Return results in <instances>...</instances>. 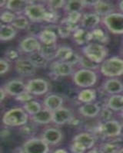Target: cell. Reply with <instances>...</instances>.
<instances>
[{
  "label": "cell",
  "instance_id": "277c9868",
  "mask_svg": "<svg viewBox=\"0 0 123 153\" xmlns=\"http://www.w3.org/2000/svg\"><path fill=\"white\" fill-rule=\"evenodd\" d=\"M72 78L76 85L86 89L96 84L97 74L94 71L82 68L73 74Z\"/></svg>",
  "mask_w": 123,
  "mask_h": 153
},
{
  "label": "cell",
  "instance_id": "f1b7e54d",
  "mask_svg": "<svg viewBox=\"0 0 123 153\" xmlns=\"http://www.w3.org/2000/svg\"><path fill=\"white\" fill-rule=\"evenodd\" d=\"M30 61L34 65V66L36 68H46L49 65V62L47 59H46L39 51L29 54L27 57Z\"/></svg>",
  "mask_w": 123,
  "mask_h": 153
},
{
  "label": "cell",
  "instance_id": "8fae6325",
  "mask_svg": "<svg viewBox=\"0 0 123 153\" xmlns=\"http://www.w3.org/2000/svg\"><path fill=\"white\" fill-rule=\"evenodd\" d=\"M42 44L39 42V39L34 36H28L23 38L20 43V49L22 52L27 54H32V53L39 51Z\"/></svg>",
  "mask_w": 123,
  "mask_h": 153
},
{
  "label": "cell",
  "instance_id": "603a6c76",
  "mask_svg": "<svg viewBox=\"0 0 123 153\" xmlns=\"http://www.w3.org/2000/svg\"><path fill=\"white\" fill-rule=\"evenodd\" d=\"M73 142L79 143L88 150L91 149L93 147L95 143V139L92 134L88 133V132H81L74 137Z\"/></svg>",
  "mask_w": 123,
  "mask_h": 153
},
{
  "label": "cell",
  "instance_id": "db71d44e",
  "mask_svg": "<svg viewBox=\"0 0 123 153\" xmlns=\"http://www.w3.org/2000/svg\"><path fill=\"white\" fill-rule=\"evenodd\" d=\"M6 4H7V1H1V2H0V6H1V8L2 7L5 8Z\"/></svg>",
  "mask_w": 123,
  "mask_h": 153
},
{
  "label": "cell",
  "instance_id": "5b68a950",
  "mask_svg": "<svg viewBox=\"0 0 123 153\" xmlns=\"http://www.w3.org/2000/svg\"><path fill=\"white\" fill-rule=\"evenodd\" d=\"M102 22L112 33L116 35L123 34V13L113 12L104 17Z\"/></svg>",
  "mask_w": 123,
  "mask_h": 153
},
{
  "label": "cell",
  "instance_id": "60d3db41",
  "mask_svg": "<svg viewBox=\"0 0 123 153\" xmlns=\"http://www.w3.org/2000/svg\"><path fill=\"white\" fill-rule=\"evenodd\" d=\"M104 153H118L120 147L116 143H108L102 145L100 149Z\"/></svg>",
  "mask_w": 123,
  "mask_h": 153
},
{
  "label": "cell",
  "instance_id": "bcb514c9",
  "mask_svg": "<svg viewBox=\"0 0 123 153\" xmlns=\"http://www.w3.org/2000/svg\"><path fill=\"white\" fill-rule=\"evenodd\" d=\"M70 149L72 153H85L87 151L84 146L76 142H72V144L70 146Z\"/></svg>",
  "mask_w": 123,
  "mask_h": 153
},
{
  "label": "cell",
  "instance_id": "4316f807",
  "mask_svg": "<svg viewBox=\"0 0 123 153\" xmlns=\"http://www.w3.org/2000/svg\"><path fill=\"white\" fill-rule=\"evenodd\" d=\"M58 48L56 44H53V45H42L39 52L43 57L47 59L49 61H53V60L56 59V54Z\"/></svg>",
  "mask_w": 123,
  "mask_h": 153
},
{
  "label": "cell",
  "instance_id": "ab89813d",
  "mask_svg": "<svg viewBox=\"0 0 123 153\" xmlns=\"http://www.w3.org/2000/svg\"><path fill=\"white\" fill-rule=\"evenodd\" d=\"M59 19V14L58 13V11L52 10V9H47L46 16H45L44 22L51 24H55L58 22Z\"/></svg>",
  "mask_w": 123,
  "mask_h": 153
},
{
  "label": "cell",
  "instance_id": "11a10c76",
  "mask_svg": "<svg viewBox=\"0 0 123 153\" xmlns=\"http://www.w3.org/2000/svg\"><path fill=\"white\" fill-rule=\"evenodd\" d=\"M118 7H119L120 10L123 12V1L118 2Z\"/></svg>",
  "mask_w": 123,
  "mask_h": 153
},
{
  "label": "cell",
  "instance_id": "e0dca14e",
  "mask_svg": "<svg viewBox=\"0 0 123 153\" xmlns=\"http://www.w3.org/2000/svg\"><path fill=\"white\" fill-rule=\"evenodd\" d=\"M93 7L95 14H97L100 17L102 16L103 18L113 13L115 10L114 5L112 2H108V1L98 0V1H96Z\"/></svg>",
  "mask_w": 123,
  "mask_h": 153
},
{
  "label": "cell",
  "instance_id": "1f68e13d",
  "mask_svg": "<svg viewBox=\"0 0 123 153\" xmlns=\"http://www.w3.org/2000/svg\"><path fill=\"white\" fill-rule=\"evenodd\" d=\"M84 7H86L85 1H80V0H70L67 1L65 3L64 10L67 12V13L72 12H79Z\"/></svg>",
  "mask_w": 123,
  "mask_h": 153
},
{
  "label": "cell",
  "instance_id": "d590c367",
  "mask_svg": "<svg viewBox=\"0 0 123 153\" xmlns=\"http://www.w3.org/2000/svg\"><path fill=\"white\" fill-rule=\"evenodd\" d=\"M23 109L28 114L31 116H34L37 113H39L42 110V106L40 103L36 100H31L28 103H24L23 105Z\"/></svg>",
  "mask_w": 123,
  "mask_h": 153
},
{
  "label": "cell",
  "instance_id": "ee69618b",
  "mask_svg": "<svg viewBox=\"0 0 123 153\" xmlns=\"http://www.w3.org/2000/svg\"><path fill=\"white\" fill-rule=\"evenodd\" d=\"M99 115H100V117L102 121H103V123L107 122L109 120H112L111 119L112 117V110H110L107 106H106L101 110Z\"/></svg>",
  "mask_w": 123,
  "mask_h": 153
},
{
  "label": "cell",
  "instance_id": "8992f818",
  "mask_svg": "<svg viewBox=\"0 0 123 153\" xmlns=\"http://www.w3.org/2000/svg\"><path fill=\"white\" fill-rule=\"evenodd\" d=\"M47 9L42 4L36 3L32 1L25 9L24 15L29 19L30 21L34 22H40L44 21Z\"/></svg>",
  "mask_w": 123,
  "mask_h": 153
},
{
  "label": "cell",
  "instance_id": "7a4b0ae2",
  "mask_svg": "<svg viewBox=\"0 0 123 153\" xmlns=\"http://www.w3.org/2000/svg\"><path fill=\"white\" fill-rule=\"evenodd\" d=\"M83 55L96 64H101L106 60L108 55V49L102 44L92 42L84 45L82 48Z\"/></svg>",
  "mask_w": 123,
  "mask_h": 153
},
{
  "label": "cell",
  "instance_id": "681fc988",
  "mask_svg": "<svg viewBox=\"0 0 123 153\" xmlns=\"http://www.w3.org/2000/svg\"><path fill=\"white\" fill-rule=\"evenodd\" d=\"M80 57H81V55H79L78 54L74 52L73 54L70 57V58L67 61H65V62L69 63V65H71L72 66H74V65H77V64H79Z\"/></svg>",
  "mask_w": 123,
  "mask_h": 153
},
{
  "label": "cell",
  "instance_id": "f6af8a7d",
  "mask_svg": "<svg viewBox=\"0 0 123 153\" xmlns=\"http://www.w3.org/2000/svg\"><path fill=\"white\" fill-rule=\"evenodd\" d=\"M32 99H33V95L30 94L29 93L27 92V91H25L24 93L20 94V95L17 96V97H16V100L23 103H28V102H29V101L33 100Z\"/></svg>",
  "mask_w": 123,
  "mask_h": 153
},
{
  "label": "cell",
  "instance_id": "d4e9b609",
  "mask_svg": "<svg viewBox=\"0 0 123 153\" xmlns=\"http://www.w3.org/2000/svg\"><path fill=\"white\" fill-rule=\"evenodd\" d=\"M53 112L46 108L42 109L39 113L32 116V120L34 123L39 124H48L52 122Z\"/></svg>",
  "mask_w": 123,
  "mask_h": 153
},
{
  "label": "cell",
  "instance_id": "7dc6e473",
  "mask_svg": "<svg viewBox=\"0 0 123 153\" xmlns=\"http://www.w3.org/2000/svg\"><path fill=\"white\" fill-rule=\"evenodd\" d=\"M9 70V63L7 60L3 57L0 59V74L3 75L7 73Z\"/></svg>",
  "mask_w": 123,
  "mask_h": 153
},
{
  "label": "cell",
  "instance_id": "836d02e7",
  "mask_svg": "<svg viewBox=\"0 0 123 153\" xmlns=\"http://www.w3.org/2000/svg\"><path fill=\"white\" fill-rule=\"evenodd\" d=\"M12 25L16 29H26L29 27L28 19L25 15H17L14 22L12 23Z\"/></svg>",
  "mask_w": 123,
  "mask_h": 153
},
{
  "label": "cell",
  "instance_id": "2e32d148",
  "mask_svg": "<svg viewBox=\"0 0 123 153\" xmlns=\"http://www.w3.org/2000/svg\"><path fill=\"white\" fill-rule=\"evenodd\" d=\"M100 112L101 108L98 103H84L79 107V113L83 117L88 118H95L100 114Z\"/></svg>",
  "mask_w": 123,
  "mask_h": 153
},
{
  "label": "cell",
  "instance_id": "484cf974",
  "mask_svg": "<svg viewBox=\"0 0 123 153\" xmlns=\"http://www.w3.org/2000/svg\"><path fill=\"white\" fill-rule=\"evenodd\" d=\"M17 31L12 25L1 23L0 25V39L2 42L10 41L16 37Z\"/></svg>",
  "mask_w": 123,
  "mask_h": 153
},
{
  "label": "cell",
  "instance_id": "6f0895ef",
  "mask_svg": "<svg viewBox=\"0 0 123 153\" xmlns=\"http://www.w3.org/2000/svg\"><path fill=\"white\" fill-rule=\"evenodd\" d=\"M122 121H123V111L122 113Z\"/></svg>",
  "mask_w": 123,
  "mask_h": 153
},
{
  "label": "cell",
  "instance_id": "4fadbf2b",
  "mask_svg": "<svg viewBox=\"0 0 123 153\" xmlns=\"http://www.w3.org/2000/svg\"><path fill=\"white\" fill-rule=\"evenodd\" d=\"M73 119V114L69 109L61 107L53 111L52 122L56 125H64L69 123Z\"/></svg>",
  "mask_w": 123,
  "mask_h": 153
},
{
  "label": "cell",
  "instance_id": "f907efd6",
  "mask_svg": "<svg viewBox=\"0 0 123 153\" xmlns=\"http://www.w3.org/2000/svg\"><path fill=\"white\" fill-rule=\"evenodd\" d=\"M6 95H7V93H6L5 90L4 89V87H1V89H0V100H1V102L3 101V100L5 99Z\"/></svg>",
  "mask_w": 123,
  "mask_h": 153
},
{
  "label": "cell",
  "instance_id": "83f0119b",
  "mask_svg": "<svg viewBox=\"0 0 123 153\" xmlns=\"http://www.w3.org/2000/svg\"><path fill=\"white\" fill-rule=\"evenodd\" d=\"M106 106L112 111H123V95H112L107 101Z\"/></svg>",
  "mask_w": 123,
  "mask_h": 153
},
{
  "label": "cell",
  "instance_id": "52a82bcc",
  "mask_svg": "<svg viewBox=\"0 0 123 153\" xmlns=\"http://www.w3.org/2000/svg\"><path fill=\"white\" fill-rule=\"evenodd\" d=\"M122 125L117 120H109L98 127V132L104 137L116 138L121 136Z\"/></svg>",
  "mask_w": 123,
  "mask_h": 153
},
{
  "label": "cell",
  "instance_id": "9c48e42d",
  "mask_svg": "<svg viewBox=\"0 0 123 153\" xmlns=\"http://www.w3.org/2000/svg\"><path fill=\"white\" fill-rule=\"evenodd\" d=\"M49 87V83L45 79L34 78L26 84V91L32 95H43L48 92Z\"/></svg>",
  "mask_w": 123,
  "mask_h": 153
},
{
  "label": "cell",
  "instance_id": "f546056e",
  "mask_svg": "<svg viewBox=\"0 0 123 153\" xmlns=\"http://www.w3.org/2000/svg\"><path fill=\"white\" fill-rule=\"evenodd\" d=\"M96 91L93 89L86 88L81 91L78 94V100L83 103H93L96 99Z\"/></svg>",
  "mask_w": 123,
  "mask_h": 153
},
{
  "label": "cell",
  "instance_id": "f35d334b",
  "mask_svg": "<svg viewBox=\"0 0 123 153\" xmlns=\"http://www.w3.org/2000/svg\"><path fill=\"white\" fill-rule=\"evenodd\" d=\"M82 18V14L79 12H72L67 13V16L64 18V19L68 23L78 25L79 22H81Z\"/></svg>",
  "mask_w": 123,
  "mask_h": 153
},
{
  "label": "cell",
  "instance_id": "d6986e66",
  "mask_svg": "<svg viewBox=\"0 0 123 153\" xmlns=\"http://www.w3.org/2000/svg\"><path fill=\"white\" fill-rule=\"evenodd\" d=\"M81 25L83 28L88 30H92L96 28V26L100 22V16L95 14V12L93 13H86L82 16L81 20Z\"/></svg>",
  "mask_w": 123,
  "mask_h": 153
},
{
  "label": "cell",
  "instance_id": "ba28073f",
  "mask_svg": "<svg viewBox=\"0 0 123 153\" xmlns=\"http://www.w3.org/2000/svg\"><path fill=\"white\" fill-rule=\"evenodd\" d=\"M25 153H49V144L42 138H30L23 145Z\"/></svg>",
  "mask_w": 123,
  "mask_h": 153
},
{
  "label": "cell",
  "instance_id": "5bb4252c",
  "mask_svg": "<svg viewBox=\"0 0 123 153\" xmlns=\"http://www.w3.org/2000/svg\"><path fill=\"white\" fill-rule=\"evenodd\" d=\"M3 87L7 94L15 97L26 91V84L20 80H9Z\"/></svg>",
  "mask_w": 123,
  "mask_h": 153
},
{
  "label": "cell",
  "instance_id": "c3c4849f",
  "mask_svg": "<svg viewBox=\"0 0 123 153\" xmlns=\"http://www.w3.org/2000/svg\"><path fill=\"white\" fill-rule=\"evenodd\" d=\"M23 135H26V136H31L32 134L35 132V129H34L33 127L32 126H28L27 124L26 125L22 126L21 127V129H20Z\"/></svg>",
  "mask_w": 123,
  "mask_h": 153
},
{
  "label": "cell",
  "instance_id": "b9f144b4",
  "mask_svg": "<svg viewBox=\"0 0 123 153\" xmlns=\"http://www.w3.org/2000/svg\"><path fill=\"white\" fill-rule=\"evenodd\" d=\"M66 2L63 0H50L46 2L48 9H52V10L57 11L61 8H64Z\"/></svg>",
  "mask_w": 123,
  "mask_h": 153
},
{
  "label": "cell",
  "instance_id": "30bf717a",
  "mask_svg": "<svg viewBox=\"0 0 123 153\" xmlns=\"http://www.w3.org/2000/svg\"><path fill=\"white\" fill-rule=\"evenodd\" d=\"M15 69L19 74L23 76H31L36 71V68L28 57H20L15 62Z\"/></svg>",
  "mask_w": 123,
  "mask_h": 153
},
{
  "label": "cell",
  "instance_id": "7c38bea8",
  "mask_svg": "<svg viewBox=\"0 0 123 153\" xmlns=\"http://www.w3.org/2000/svg\"><path fill=\"white\" fill-rule=\"evenodd\" d=\"M52 74L56 76H70L74 73L73 66L65 61H55L51 65Z\"/></svg>",
  "mask_w": 123,
  "mask_h": 153
},
{
  "label": "cell",
  "instance_id": "7402d4cb",
  "mask_svg": "<svg viewBox=\"0 0 123 153\" xmlns=\"http://www.w3.org/2000/svg\"><path fill=\"white\" fill-rule=\"evenodd\" d=\"M37 37L42 45H53L56 44L57 41V34L49 28H46L39 31Z\"/></svg>",
  "mask_w": 123,
  "mask_h": 153
},
{
  "label": "cell",
  "instance_id": "3957f363",
  "mask_svg": "<svg viewBox=\"0 0 123 153\" xmlns=\"http://www.w3.org/2000/svg\"><path fill=\"white\" fill-rule=\"evenodd\" d=\"M100 71L109 77L121 76L123 74V59L117 57L106 59L100 65Z\"/></svg>",
  "mask_w": 123,
  "mask_h": 153
},
{
  "label": "cell",
  "instance_id": "d6a6232c",
  "mask_svg": "<svg viewBox=\"0 0 123 153\" xmlns=\"http://www.w3.org/2000/svg\"><path fill=\"white\" fill-rule=\"evenodd\" d=\"M72 48L69 46L62 45L58 48L56 54V59L60 61H67L73 54Z\"/></svg>",
  "mask_w": 123,
  "mask_h": 153
},
{
  "label": "cell",
  "instance_id": "6da1fadb",
  "mask_svg": "<svg viewBox=\"0 0 123 153\" xmlns=\"http://www.w3.org/2000/svg\"><path fill=\"white\" fill-rule=\"evenodd\" d=\"M2 121L6 126H22L28 122V113L23 108H12L4 113Z\"/></svg>",
  "mask_w": 123,
  "mask_h": 153
},
{
  "label": "cell",
  "instance_id": "9f6ffc18",
  "mask_svg": "<svg viewBox=\"0 0 123 153\" xmlns=\"http://www.w3.org/2000/svg\"><path fill=\"white\" fill-rule=\"evenodd\" d=\"M118 153H123V148L120 149V150H119V151H118Z\"/></svg>",
  "mask_w": 123,
  "mask_h": 153
},
{
  "label": "cell",
  "instance_id": "680465c9",
  "mask_svg": "<svg viewBox=\"0 0 123 153\" xmlns=\"http://www.w3.org/2000/svg\"><path fill=\"white\" fill-rule=\"evenodd\" d=\"M122 52H123V51H122Z\"/></svg>",
  "mask_w": 123,
  "mask_h": 153
},
{
  "label": "cell",
  "instance_id": "816d5d0a",
  "mask_svg": "<svg viewBox=\"0 0 123 153\" xmlns=\"http://www.w3.org/2000/svg\"><path fill=\"white\" fill-rule=\"evenodd\" d=\"M87 153H104L101 149H92Z\"/></svg>",
  "mask_w": 123,
  "mask_h": 153
},
{
  "label": "cell",
  "instance_id": "4dcf8cb0",
  "mask_svg": "<svg viewBox=\"0 0 123 153\" xmlns=\"http://www.w3.org/2000/svg\"><path fill=\"white\" fill-rule=\"evenodd\" d=\"M91 32L92 41H95L96 43L106 44L109 42V38L107 34L101 28H96L95 29L90 31Z\"/></svg>",
  "mask_w": 123,
  "mask_h": 153
},
{
  "label": "cell",
  "instance_id": "ac0fdd59",
  "mask_svg": "<svg viewBox=\"0 0 123 153\" xmlns=\"http://www.w3.org/2000/svg\"><path fill=\"white\" fill-rule=\"evenodd\" d=\"M103 90L107 94L116 95L123 92V84L119 80L116 78L108 79L103 83Z\"/></svg>",
  "mask_w": 123,
  "mask_h": 153
},
{
  "label": "cell",
  "instance_id": "9a60e30c",
  "mask_svg": "<svg viewBox=\"0 0 123 153\" xmlns=\"http://www.w3.org/2000/svg\"><path fill=\"white\" fill-rule=\"evenodd\" d=\"M42 139L49 145H56L62 139V132L57 128L50 127L42 132Z\"/></svg>",
  "mask_w": 123,
  "mask_h": 153
},
{
  "label": "cell",
  "instance_id": "e575fe53",
  "mask_svg": "<svg viewBox=\"0 0 123 153\" xmlns=\"http://www.w3.org/2000/svg\"><path fill=\"white\" fill-rule=\"evenodd\" d=\"M57 31H58V35L62 38H69L71 34L73 32L70 25L63 19L60 21V24L57 26Z\"/></svg>",
  "mask_w": 123,
  "mask_h": 153
},
{
  "label": "cell",
  "instance_id": "44dd1931",
  "mask_svg": "<svg viewBox=\"0 0 123 153\" xmlns=\"http://www.w3.org/2000/svg\"><path fill=\"white\" fill-rule=\"evenodd\" d=\"M73 41L79 45H87L92 41L91 32L83 28H79L72 33Z\"/></svg>",
  "mask_w": 123,
  "mask_h": 153
},
{
  "label": "cell",
  "instance_id": "ffe728a7",
  "mask_svg": "<svg viewBox=\"0 0 123 153\" xmlns=\"http://www.w3.org/2000/svg\"><path fill=\"white\" fill-rule=\"evenodd\" d=\"M32 2V1H26V0H9L7 1V4L5 9L11 11L15 14L22 15L24 13L25 9Z\"/></svg>",
  "mask_w": 123,
  "mask_h": 153
},
{
  "label": "cell",
  "instance_id": "7bdbcfd3",
  "mask_svg": "<svg viewBox=\"0 0 123 153\" xmlns=\"http://www.w3.org/2000/svg\"><path fill=\"white\" fill-rule=\"evenodd\" d=\"M4 54H5V58L8 61H15L16 62L20 58V54H19L18 51L13 48L7 49L5 51Z\"/></svg>",
  "mask_w": 123,
  "mask_h": 153
},
{
  "label": "cell",
  "instance_id": "cb8c5ba5",
  "mask_svg": "<svg viewBox=\"0 0 123 153\" xmlns=\"http://www.w3.org/2000/svg\"><path fill=\"white\" fill-rule=\"evenodd\" d=\"M43 103L45 108L53 112L62 107V106L63 103V99L57 94H50L46 97Z\"/></svg>",
  "mask_w": 123,
  "mask_h": 153
},
{
  "label": "cell",
  "instance_id": "8d00e7d4",
  "mask_svg": "<svg viewBox=\"0 0 123 153\" xmlns=\"http://www.w3.org/2000/svg\"><path fill=\"white\" fill-rule=\"evenodd\" d=\"M79 65L83 69L92 70V71H95V70L98 69V68H100L98 64L93 62V61L88 59V57H86L84 55H82L81 57H80V61H79Z\"/></svg>",
  "mask_w": 123,
  "mask_h": 153
},
{
  "label": "cell",
  "instance_id": "f5cc1de1",
  "mask_svg": "<svg viewBox=\"0 0 123 153\" xmlns=\"http://www.w3.org/2000/svg\"><path fill=\"white\" fill-rule=\"evenodd\" d=\"M53 153H68V152L63 149H58L56 150Z\"/></svg>",
  "mask_w": 123,
  "mask_h": 153
},
{
  "label": "cell",
  "instance_id": "74e56055",
  "mask_svg": "<svg viewBox=\"0 0 123 153\" xmlns=\"http://www.w3.org/2000/svg\"><path fill=\"white\" fill-rule=\"evenodd\" d=\"M16 16L15 13H13L12 12L9 10H5L3 12H1V16H0V19H1V22L2 23H5L6 25L11 24L14 22V20L16 19Z\"/></svg>",
  "mask_w": 123,
  "mask_h": 153
}]
</instances>
